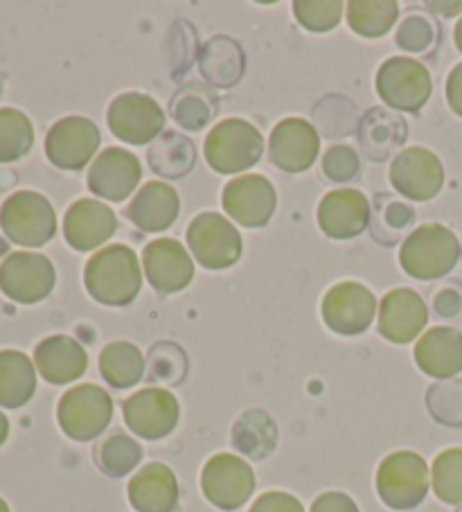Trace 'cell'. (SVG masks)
<instances>
[{
    "label": "cell",
    "instance_id": "f546056e",
    "mask_svg": "<svg viewBox=\"0 0 462 512\" xmlns=\"http://www.w3.org/2000/svg\"><path fill=\"white\" fill-rule=\"evenodd\" d=\"M147 361L138 346L129 341H113L102 350L100 373L113 388H131L145 377Z\"/></svg>",
    "mask_w": 462,
    "mask_h": 512
},
{
    "label": "cell",
    "instance_id": "8d00e7d4",
    "mask_svg": "<svg viewBox=\"0 0 462 512\" xmlns=\"http://www.w3.org/2000/svg\"><path fill=\"white\" fill-rule=\"evenodd\" d=\"M426 406L431 416L447 427H462V379H447L429 388Z\"/></svg>",
    "mask_w": 462,
    "mask_h": 512
},
{
    "label": "cell",
    "instance_id": "681fc988",
    "mask_svg": "<svg viewBox=\"0 0 462 512\" xmlns=\"http://www.w3.org/2000/svg\"><path fill=\"white\" fill-rule=\"evenodd\" d=\"M7 436H10V420H7L5 413L0 411V445L5 443Z\"/></svg>",
    "mask_w": 462,
    "mask_h": 512
},
{
    "label": "cell",
    "instance_id": "f1b7e54d",
    "mask_svg": "<svg viewBox=\"0 0 462 512\" xmlns=\"http://www.w3.org/2000/svg\"><path fill=\"white\" fill-rule=\"evenodd\" d=\"M359 140L370 158L384 161L406 140V125L399 116H393L384 109H375L361 120Z\"/></svg>",
    "mask_w": 462,
    "mask_h": 512
},
{
    "label": "cell",
    "instance_id": "9c48e42d",
    "mask_svg": "<svg viewBox=\"0 0 462 512\" xmlns=\"http://www.w3.org/2000/svg\"><path fill=\"white\" fill-rule=\"evenodd\" d=\"M255 472L244 458L233 454H215L201 472V490L219 510H237L255 492Z\"/></svg>",
    "mask_w": 462,
    "mask_h": 512
},
{
    "label": "cell",
    "instance_id": "60d3db41",
    "mask_svg": "<svg viewBox=\"0 0 462 512\" xmlns=\"http://www.w3.org/2000/svg\"><path fill=\"white\" fill-rule=\"evenodd\" d=\"M210 116H212V104L208 100H203L201 95L185 91L181 97H176L174 118L181 127L190 131H199L208 125Z\"/></svg>",
    "mask_w": 462,
    "mask_h": 512
},
{
    "label": "cell",
    "instance_id": "bcb514c9",
    "mask_svg": "<svg viewBox=\"0 0 462 512\" xmlns=\"http://www.w3.org/2000/svg\"><path fill=\"white\" fill-rule=\"evenodd\" d=\"M435 312L444 319H451L462 312V294L458 289H442L438 296H435Z\"/></svg>",
    "mask_w": 462,
    "mask_h": 512
},
{
    "label": "cell",
    "instance_id": "7a4b0ae2",
    "mask_svg": "<svg viewBox=\"0 0 462 512\" xmlns=\"http://www.w3.org/2000/svg\"><path fill=\"white\" fill-rule=\"evenodd\" d=\"M460 258L458 237L442 224H422L406 237L399 249V264L415 280H438L456 267Z\"/></svg>",
    "mask_w": 462,
    "mask_h": 512
},
{
    "label": "cell",
    "instance_id": "ac0fdd59",
    "mask_svg": "<svg viewBox=\"0 0 462 512\" xmlns=\"http://www.w3.org/2000/svg\"><path fill=\"white\" fill-rule=\"evenodd\" d=\"M142 267L151 287L158 294H176L190 285L194 278V262L179 240L161 237L145 246Z\"/></svg>",
    "mask_w": 462,
    "mask_h": 512
},
{
    "label": "cell",
    "instance_id": "4316f807",
    "mask_svg": "<svg viewBox=\"0 0 462 512\" xmlns=\"http://www.w3.org/2000/svg\"><path fill=\"white\" fill-rule=\"evenodd\" d=\"M37 391V370L28 355L19 350L0 352V406L19 409Z\"/></svg>",
    "mask_w": 462,
    "mask_h": 512
},
{
    "label": "cell",
    "instance_id": "44dd1931",
    "mask_svg": "<svg viewBox=\"0 0 462 512\" xmlns=\"http://www.w3.org/2000/svg\"><path fill=\"white\" fill-rule=\"evenodd\" d=\"M370 203L359 190H334L318 203V226L332 240H352L368 228Z\"/></svg>",
    "mask_w": 462,
    "mask_h": 512
},
{
    "label": "cell",
    "instance_id": "8fae6325",
    "mask_svg": "<svg viewBox=\"0 0 462 512\" xmlns=\"http://www.w3.org/2000/svg\"><path fill=\"white\" fill-rule=\"evenodd\" d=\"M55 282L57 271L41 253L19 251L0 264V291L16 303H39L55 289Z\"/></svg>",
    "mask_w": 462,
    "mask_h": 512
},
{
    "label": "cell",
    "instance_id": "f35d334b",
    "mask_svg": "<svg viewBox=\"0 0 462 512\" xmlns=\"http://www.w3.org/2000/svg\"><path fill=\"white\" fill-rule=\"evenodd\" d=\"M188 370V359L185 352L174 346V343H156L149 350V377L154 382L163 384H179Z\"/></svg>",
    "mask_w": 462,
    "mask_h": 512
},
{
    "label": "cell",
    "instance_id": "f907efd6",
    "mask_svg": "<svg viewBox=\"0 0 462 512\" xmlns=\"http://www.w3.org/2000/svg\"><path fill=\"white\" fill-rule=\"evenodd\" d=\"M453 39H456V46H458V50L462 52V19H460L458 25H456V32H453Z\"/></svg>",
    "mask_w": 462,
    "mask_h": 512
},
{
    "label": "cell",
    "instance_id": "4dcf8cb0",
    "mask_svg": "<svg viewBox=\"0 0 462 512\" xmlns=\"http://www.w3.org/2000/svg\"><path fill=\"white\" fill-rule=\"evenodd\" d=\"M147 161L156 174L167 176V179H181L197 163V149L190 138L170 131L149 147Z\"/></svg>",
    "mask_w": 462,
    "mask_h": 512
},
{
    "label": "cell",
    "instance_id": "cb8c5ba5",
    "mask_svg": "<svg viewBox=\"0 0 462 512\" xmlns=\"http://www.w3.org/2000/svg\"><path fill=\"white\" fill-rule=\"evenodd\" d=\"M129 501L138 512H174L179 508V481L165 463H149L129 481Z\"/></svg>",
    "mask_w": 462,
    "mask_h": 512
},
{
    "label": "cell",
    "instance_id": "3957f363",
    "mask_svg": "<svg viewBox=\"0 0 462 512\" xmlns=\"http://www.w3.org/2000/svg\"><path fill=\"white\" fill-rule=\"evenodd\" d=\"M264 138L251 122L242 118L221 120L210 129L203 143V154L219 174H239L260 163Z\"/></svg>",
    "mask_w": 462,
    "mask_h": 512
},
{
    "label": "cell",
    "instance_id": "5b68a950",
    "mask_svg": "<svg viewBox=\"0 0 462 512\" xmlns=\"http://www.w3.org/2000/svg\"><path fill=\"white\" fill-rule=\"evenodd\" d=\"M0 228L14 244L37 249L57 233L55 208L39 192H14L0 208Z\"/></svg>",
    "mask_w": 462,
    "mask_h": 512
},
{
    "label": "cell",
    "instance_id": "f5cc1de1",
    "mask_svg": "<svg viewBox=\"0 0 462 512\" xmlns=\"http://www.w3.org/2000/svg\"><path fill=\"white\" fill-rule=\"evenodd\" d=\"M458 512H462V508H460V510H458Z\"/></svg>",
    "mask_w": 462,
    "mask_h": 512
},
{
    "label": "cell",
    "instance_id": "484cf974",
    "mask_svg": "<svg viewBox=\"0 0 462 512\" xmlns=\"http://www.w3.org/2000/svg\"><path fill=\"white\" fill-rule=\"evenodd\" d=\"M415 364L435 379L456 377L462 370V334L453 328H431L417 341Z\"/></svg>",
    "mask_w": 462,
    "mask_h": 512
},
{
    "label": "cell",
    "instance_id": "d6986e66",
    "mask_svg": "<svg viewBox=\"0 0 462 512\" xmlns=\"http://www.w3.org/2000/svg\"><path fill=\"white\" fill-rule=\"evenodd\" d=\"M140 179L142 167L138 158L122 147H109L100 156H95L86 183L97 197L118 203L136 192Z\"/></svg>",
    "mask_w": 462,
    "mask_h": 512
},
{
    "label": "cell",
    "instance_id": "83f0119b",
    "mask_svg": "<svg viewBox=\"0 0 462 512\" xmlns=\"http://www.w3.org/2000/svg\"><path fill=\"white\" fill-rule=\"evenodd\" d=\"M230 440L239 454L262 461L278 445V427L269 413L253 409L237 418L233 431H230Z\"/></svg>",
    "mask_w": 462,
    "mask_h": 512
},
{
    "label": "cell",
    "instance_id": "d4e9b609",
    "mask_svg": "<svg viewBox=\"0 0 462 512\" xmlns=\"http://www.w3.org/2000/svg\"><path fill=\"white\" fill-rule=\"evenodd\" d=\"M34 364L41 377L50 384H70L82 377L88 368V355L82 343L66 334L43 339L34 350Z\"/></svg>",
    "mask_w": 462,
    "mask_h": 512
},
{
    "label": "cell",
    "instance_id": "e0dca14e",
    "mask_svg": "<svg viewBox=\"0 0 462 512\" xmlns=\"http://www.w3.org/2000/svg\"><path fill=\"white\" fill-rule=\"evenodd\" d=\"M321 138L312 122L302 118H287L275 125L269 140V158L282 172L298 174L316 163Z\"/></svg>",
    "mask_w": 462,
    "mask_h": 512
},
{
    "label": "cell",
    "instance_id": "7bdbcfd3",
    "mask_svg": "<svg viewBox=\"0 0 462 512\" xmlns=\"http://www.w3.org/2000/svg\"><path fill=\"white\" fill-rule=\"evenodd\" d=\"M248 512H305V508H302V503L293 494L273 490L257 497Z\"/></svg>",
    "mask_w": 462,
    "mask_h": 512
},
{
    "label": "cell",
    "instance_id": "7402d4cb",
    "mask_svg": "<svg viewBox=\"0 0 462 512\" xmlns=\"http://www.w3.org/2000/svg\"><path fill=\"white\" fill-rule=\"evenodd\" d=\"M118 228V217L106 203L79 199L64 217V237L75 251H93L111 240Z\"/></svg>",
    "mask_w": 462,
    "mask_h": 512
},
{
    "label": "cell",
    "instance_id": "ab89813d",
    "mask_svg": "<svg viewBox=\"0 0 462 512\" xmlns=\"http://www.w3.org/2000/svg\"><path fill=\"white\" fill-rule=\"evenodd\" d=\"M435 43V25L424 14H411L399 25L397 46L408 52H424Z\"/></svg>",
    "mask_w": 462,
    "mask_h": 512
},
{
    "label": "cell",
    "instance_id": "277c9868",
    "mask_svg": "<svg viewBox=\"0 0 462 512\" xmlns=\"http://www.w3.org/2000/svg\"><path fill=\"white\" fill-rule=\"evenodd\" d=\"M431 474L424 458L415 452H393L377 470V492L393 510H413L429 492Z\"/></svg>",
    "mask_w": 462,
    "mask_h": 512
},
{
    "label": "cell",
    "instance_id": "ffe728a7",
    "mask_svg": "<svg viewBox=\"0 0 462 512\" xmlns=\"http://www.w3.org/2000/svg\"><path fill=\"white\" fill-rule=\"evenodd\" d=\"M429 321L424 300L413 289L399 287L388 291L379 305V332L390 343H411L422 334Z\"/></svg>",
    "mask_w": 462,
    "mask_h": 512
},
{
    "label": "cell",
    "instance_id": "5bb4252c",
    "mask_svg": "<svg viewBox=\"0 0 462 512\" xmlns=\"http://www.w3.org/2000/svg\"><path fill=\"white\" fill-rule=\"evenodd\" d=\"M100 129L82 116L61 118L46 136L48 161L59 170H82L100 147Z\"/></svg>",
    "mask_w": 462,
    "mask_h": 512
},
{
    "label": "cell",
    "instance_id": "9a60e30c",
    "mask_svg": "<svg viewBox=\"0 0 462 512\" xmlns=\"http://www.w3.org/2000/svg\"><path fill=\"white\" fill-rule=\"evenodd\" d=\"M226 213L244 228H262L278 206L273 183L260 174H244L230 181L221 194Z\"/></svg>",
    "mask_w": 462,
    "mask_h": 512
},
{
    "label": "cell",
    "instance_id": "2e32d148",
    "mask_svg": "<svg viewBox=\"0 0 462 512\" xmlns=\"http://www.w3.org/2000/svg\"><path fill=\"white\" fill-rule=\"evenodd\" d=\"M393 188L413 201H429L442 190L444 167L426 147H408L390 163Z\"/></svg>",
    "mask_w": 462,
    "mask_h": 512
},
{
    "label": "cell",
    "instance_id": "f6af8a7d",
    "mask_svg": "<svg viewBox=\"0 0 462 512\" xmlns=\"http://www.w3.org/2000/svg\"><path fill=\"white\" fill-rule=\"evenodd\" d=\"M384 219L395 233H399V231H404L406 226H411L415 222V213L408 206H404V203L393 201V203H388V208L384 210Z\"/></svg>",
    "mask_w": 462,
    "mask_h": 512
},
{
    "label": "cell",
    "instance_id": "ee69618b",
    "mask_svg": "<svg viewBox=\"0 0 462 512\" xmlns=\"http://www.w3.org/2000/svg\"><path fill=\"white\" fill-rule=\"evenodd\" d=\"M309 512H361L357 503L345 492H325L312 503Z\"/></svg>",
    "mask_w": 462,
    "mask_h": 512
},
{
    "label": "cell",
    "instance_id": "74e56055",
    "mask_svg": "<svg viewBox=\"0 0 462 512\" xmlns=\"http://www.w3.org/2000/svg\"><path fill=\"white\" fill-rule=\"evenodd\" d=\"M345 3L341 0H298L293 14L302 28L309 32H330L341 23Z\"/></svg>",
    "mask_w": 462,
    "mask_h": 512
},
{
    "label": "cell",
    "instance_id": "816d5d0a",
    "mask_svg": "<svg viewBox=\"0 0 462 512\" xmlns=\"http://www.w3.org/2000/svg\"><path fill=\"white\" fill-rule=\"evenodd\" d=\"M0 512H10V506H7L5 499H0Z\"/></svg>",
    "mask_w": 462,
    "mask_h": 512
},
{
    "label": "cell",
    "instance_id": "30bf717a",
    "mask_svg": "<svg viewBox=\"0 0 462 512\" xmlns=\"http://www.w3.org/2000/svg\"><path fill=\"white\" fill-rule=\"evenodd\" d=\"M122 416L133 434L145 440L170 436L181 420V404L165 388H142L122 404Z\"/></svg>",
    "mask_w": 462,
    "mask_h": 512
},
{
    "label": "cell",
    "instance_id": "d590c367",
    "mask_svg": "<svg viewBox=\"0 0 462 512\" xmlns=\"http://www.w3.org/2000/svg\"><path fill=\"white\" fill-rule=\"evenodd\" d=\"M140 461L142 447L124 434L109 436L97 449V463H100L102 472L113 476V479H120V476L133 472Z\"/></svg>",
    "mask_w": 462,
    "mask_h": 512
},
{
    "label": "cell",
    "instance_id": "52a82bcc",
    "mask_svg": "<svg viewBox=\"0 0 462 512\" xmlns=\"http://www.w3.org/2000/svg\"><path fill=\"white\" fill-rule=\"evenodd\" d=\"M190 251L201 267L228 269L242 258V235L219 213H201L188 226Z\"/></svg>",
    "mask_w": 462,
    "mask_h": 512
},
{
    "label": "cell",
    "instance_id": "6da1fadb",
    "mask_svg": "<svg viewBox=\"0 0 462 512\" xmlns=\"http://www.w3.org/2000/svg\"><path fill=\"white\" fill-rule=\"evenodd\" d=\"M84 285L97 303L129 305L142 287V269L136 251L124 244L104 246L88 260Z\"/></svg>",
    "mask_w": 462,
    "mask_h": 512
},
{
    "label": "cell",
    "instance_id": "4fadbf2b",
    "mask_svg": "<svg viewBox=\"0 0 462 512\" xmlns=\"http://www.w3.org/2000/svg\"><path fill=\"white\" fill-rule=\"evenodd\" d=\"M323 321L341 337H357L366 332L377 312V298L361 282H341L323 298Z\"/></svg>",
    "mask_w": 462,
    "mask_h": 512
},
{
    "label": "cell",
    "instance_id": "7c38bea8",
    "mask_svg": "<svg viewBox=\"0 0 462 512\" xmlns=\"http://www.w3.org/2000/svg\"><path fill=\"white\" fill-rule=\"evenodd\" d=\"M106 122L115 138L129 145H145L161 136L165 113L154 97L145 93H122L111 102Z\"/></svg>",
    "mask_w": 462,
    "mask_h": 512
},
{
    "label": "cell",
    "instance_id": "d6a6232c",
    "mask_svg": "<svg viewBox=\"0 0 462 512\" xmlns=\"http://www.w3.org/2000/svg\"><path fill=\"white\" fill-rule=\"evenodd\" d=\"M244 68V55L237 43L228 39L210 41L203 50L201 70L212 84L217 86H233Z\"/></svg>",
    "mask_w": 462,
    "mask_h": 512
},
{
    "label": "cell",
    "instance_id": "8992f818",
    "mask_svg": "<svg viewBox=\"0 0 462 512\" xmlns=\"http://www.w3.org/2000/svg\"><path fill=\"white\" fill-rule=\"evenodd\" d=\"M113 418L111 395L97 384H79L64 393L57 406L61 431L77 443H88L109 427Z\"/></svg>",
    "mask_w": 462,
    "mask_h": 512
},
{
    "label": "cell",
    "instance_id": "b9f144b4",
    "mask_svg": "<svg viewBox=\"0 0 462 512\" xmlns=\"http://www.w3.org/2000/svg\"><path fill=\"white\" fill-rule=\"evenodd\" d=\"M359 167L361 163L357 152L345 145H336L323 156V172L327 179L336 183L354 179L359 174Z\"/></svg>",
    "mask_w": 462,
    "mask_h": 512
},
{
    "label": "cell",
    "instance_id": "836d02e7",
    "mask_svg": "<svg viewBox=\"0 0 462 512\" xmlns=\"http://www.w3.org/2000/svg\"><path fill=\"white\" fill-rule=\"evenodd\" d=\"M34 145V127L25 113L0 109V163H14Z\"/></svg>",
    "mask_w": 462,
    "mask_h": 512
},
{
    "label": "cell",
    "instance_id": "1f68e13d",
    "mask_svg": "<svg viewBox=\"0 0 462 512\" xmlns=\"http://www.w3.org/2000/svg\"><path fill=\"white\" fill-rule=\"evenodd\" d=\"M350 28L366 39H379L393 30L399 16L395 0H350L345 5Z\"/></svg>",
    "mask_w": 462,
    "mask_h": 512
},
{
    "label": "cell",
    "instance_id": "ba28073f",
    "mask_svg": "<svg viewBox=\"0 0 462 512\" xmlns=\"http://www.w3.org/2000/svg\"><path fill=\"white\" fill-rule=\"evenodd\" d=\"M375 86L381 102L399 111H420L433 91L429 70L408 57L386 59L379 68Z\"/></svg>",
    "mask_w": 462,
    "mask_h": 512
},
{
    "label": "cell",
    "instance_id": "7dc6e473",
    "mask_svg": "<svg viewBox=\"0 0 462 512\" xmlns=\"http://www.w3.org/2000/svg\"><path fill=\"white\" fill-rule=\"evenodd\" d=\"M447 102L451 111L462 118V64L453 66L447 77Z\"/></svg>",
    "mask_w": 462,
    "mask_h": 512
},
{
    "label": "cell",
    "instance_id": "c3c4849f",
    "mask_svg": "<svg viewBox=\"0 0 462 512\" xmlns=\"http://www.w3.org/2000/svg\"><path fill=\"white\" fill-rule=\"evenodd\" d=\"M431 7L433 10H444L442 14L444 16H453V14H458V10H462V3H431Z\"/></svg>",
    "mask_w": 462,
    "mask_h": 512
},
{
    "label": "cell",
    "instance_id": "e575fe53",
    "mask_svg": "<svg viewBox=\"0 0 462 512\" xmlns=\"http://www.w3.org/2000/svg\"><path fill=\"white\" fill-rule=\"evenodd\" d=\"M431 485L435 497L451 506L462 503V447L444 449L431 467Z\"/></svg>",
    "mask_w": 462,
    "mask_h": 512
},
{
    "label": "cell",
    "instance_id": "603a6c76",
    "mask_svg": "<svg viewBox=\"0 0 462 512\" xmlns=\"http://www.w3.org/2000/svg\"><path fill=\"white\" fill-rule=\"evenodd\" d=\"M181 199L172 185L161 181H149L136 192V197L124 210L129 222L145 233L167 231L179 217Z\"/></svg>",
    "mask_w": 462,
    "mask_h": 512
}]
</instances>
